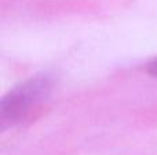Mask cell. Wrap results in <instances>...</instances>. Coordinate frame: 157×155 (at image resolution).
<instances>
[{"mask_svg":"<svg viewBox=\"0 0 157 155\" xmlns=\"http://www.w3.org/2000/svg\"><path fill=\"white\" fill-rule=\"evenodd\" d=\"M146 70H147V73H149L150 76H155V77H157V59L152 60L150 63H147Z\"/></svg>","mask_w":157,"mask_h":155,"instance_id":"cell-2","label":"cell"},{"mask_svg":"<svg viewBox=\"0 0 157 155\" xmlns=\"http://www.w3.org/2000/svg\"><path fill=\"white\" fill-rule=\"evenodd\" d=\"M52 85V76L39 73L11 88L0 102L2 131L32 121L50 98Z\"/></svg>","mask_w":157,"mask_h":155,"instance_id":"cell-1","label":"cell"}]
</instances>
